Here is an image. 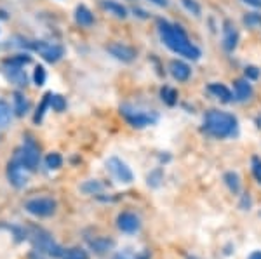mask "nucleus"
I'll return each instance as SVG.
<instances>
[{
    "mask_svg": "<svg viewBox=\"0 0 261 259\" xmlns=\"http://www.w3.org/2000/svg\"><path fill=\"white\" fill-rule=\"evenodd\" d=\"M159 33H161V39L172 52L179 54V56L187 57V60L197 61L202 56L200 49L197 45H193L190 39L187 37V33L181 30V26L171 24L169 21L159 19Z\"/></svg>",
    "mask_w": 261,
    "mask_h": 259,
    "instance_id": "f257e3e1",
    "label": "nucleus"
},
{
    "mask_svg": "<svg viewBox=\"0 0 261 259\" xmlns=\"http://www.w3.org/2000/svg\"><path fill=\"white\" fill-rule=\"evenodd\" d=\"M202 131L214 139H226V137H233L239 132V122L231 113L220 110H211L204 117V125Z\"/></svg>",
    "mask_w": 261,
    "mask_h": 259,
    "instance_id": "f03ea898",
    "label": "nucleus"
},
{
    "mask_svg": "<svg viewBox=\"0 0 261 259\" xmlns=\"http://www.w3.org/2000/svg\"><path fill=\"white\" fill-rule=\"evenodd\" d=\"M30 239L37 252L45 254L49 257H61L63 252H65L61 249V245L53 239V235L42 228H33L30 233Z\"/></svg>",
    "mask_w": 261,
    "mask_h": 259,
    "instance_id": "7ed1b4c3",
    "label": "nucleus"
},
{
    "mask_svg": "<svg viewBox=\"0 0 261 259\" xmlns=\"http://www.w3.org/2000/svg\"><path fill=\"white\" fill-rule=\"evenodd\" d=\"M120 115L125 119V122L136 129L148 127V125H155L159 122V115L155 113V111L134 108V106H130V104H122Z\"/></svg>",
    "mask_w": 261,
    "mask_h": 259,
    "instance_id": "20e7f679",
    "label": "nucleus"
},
{
    "mask_svg": "<svg viewBox=\"0 0 261 259\" xmlns=\"http://www.w3.org/2000/svg\"><path fill=\"white\" fill-rule=\"evenodd\" d=\"M14 160L21 162V164L27 167V169H30L32 172H33V170H37V167H39V162H40L39 146H37V145L30 139V137H28V139L23 143V146L16 150Z\"/></svg>",
    "mask_w": 261,
    "mask_h": 259,
    "instance_id": "39448f33",
    "label": "nucleus"
},
{
    "mask_svg": "<svg viewBox=\"0 0 261 259\" xmlns=\"http://www.w3.org/2000/svg\"><path fill=\"white\" fill-rule=\"evenodd\" d=\"M58 204L50 197H35L24 204V211L35 218H49L56 212Z\"/></svg>",
    "mask_w": 261,
    "mask_h": 259,
    "instance_id": "423d86ee",
    "label": "nucleus"
},
{
    "mask_svg": "<svg viewBox=\"0 0 261 259\" xmlns=\"http://www.w3.org/2000/svg\"><path fill=\"white\" fill-rule=\"evenodd\" d=\"M30 47L35 52H39V56L44 57L47 63H58L65 56V47L60 44H53L47 40H33L30 42Z\"/></svg>",
    "mask_w": 261,
    "mask_h": 259,
    "instance_id": "0eeeda50",
    "label": "nucleus"
},
{
    "mask_svg": "<svg viewBox=\"0 0 261 259\" xmlns=\"http://www.w3.org/2000/svg\"><path fill=\"white\" fill-rule=\"evenodd\" d=\"M30 174H32V170L27 169V167L18 160H12L7 164V179H9L11 185L14 188H18V190L28 185Z\"/></svg>",
    "mask_w": 261,
    "mask_h": 259,
    "instance_id": "6e6552de",
    "label": "nucleus"
},
{
    "mask_svg": "<svg viewBox=\"0 0 261 259\" xmlns=\"http://www.w3.org/2000/svg\"><path fill=\"white\" fill-rule=\"evenodd\" d=\"M107 169L112 172V176L117 179L119 183H125V185H129V183H133L134 179V174L133 170L129 169V165L125 164L124 160H120L119 157H112L107 160Z\"/></svg>",
    "mask_w": 261,
    "mask_h": 259,
    "instance_id": "1a4fd4ad",
    "label": "nucleus"
},
{
    "mask_svg": "<svg viewBox=\"0 0 261 259\" xmlns=\"http://www.w3.org/2000/svg\"><path fill=\"white\" fill-rule=\"evenodd\" d=\"M117 228H119L122 233L133 235V233L140 232L141 221L136 214H134V212L125 211V212H120V214L117 216Z\"/></svg>",
    "mask_w": 261,
    "mask_h": 259,
    "instance_id": "9d476101",
    "label": "nucleus"
},
{
    "mask_svg": "<svg viewBox=\"0 0 261 259\" xmlns=\"http://www.w3.org/2000/svg\"><path fill=\"white\" fill-rule=\"evenodd\" d=\"M4 77L6 80L12 83V85L24 89L28 85V75L23 70V66H12V65H4Z\"/></svg>",
    "mask_w": 261,
    "mask_h": 259,
    "instance_id": "9b49d317",
    "label": "nucleus"
},
{
    "mask_svg": "<svg viewBox=\"0 0 261 259\" xmlns=\"http://www.w3.org/2000/svg\"><path fill=\"white\" fill-rule=\"evenodd\" d=\"M107 51L110 52L115 60H119L122 63H133L138 56L136 49L130 47V45L120 44V42H113V44H110L107 47Z\"/></svg>",
    "mask_w": 261,
    "mask_h": 259,
    "instance_id": "f8f14e48",
    "label": "nucleus"
},
{
    "mask_svg": "<svg viewBox=\"0 0 261 259\" xmlns=\"http://www.w3.org/2000/svg\"><path fill=\"white\" fill-rule=\"evenodd\" d=\"M237 44H239L237 28H235V24L231 23V21L226 19L225 23H223V47H225V51L231 52L237 47Z\"/></svg>",
    "mask_w": 261,
    "mask_h": 259,
    "instance_id": "ddd939ff",
    "label": "nucleus"
},
{
    "mask_svg": "<svg viewBox=\"0 0 261 259\" xmlns=\"http://www.w3.org/2000/svg\"><path fill=\"white\" fill-rule=\"evenodd\" d=\"M169 68H171L172 77H174L178 82H187L188 78H190V75H192V68H190V66H188L187 63L179 61V60H172L171 65H169Z\"/></svg>",
    "mask_w": 261,
    "mask_h": 259,
    "instance_id": "4468645a",
    "label": "nucleus"
},
{
    "mask_svg": "<svg viewBox=\"0 0 261 259\" xmlns=\"http://www.w3.org/2000/svg\"><path fill=\"white\" fill-rule=\"evenodd\" d=\"M89 247L91 250H94V254H107L108 250H112L115 247V242H113L110 237H94V239H89Z\"/></svg>",
    "mask_w": 261,
    "mask_h": 259,
    "instance_id": "2eb2a0df",
    "label": "nucleus"
},
{
    "mask_svg": "<svg viewBox=\"0 0 261 259\" xmlns=\"http://www.w3.org/2000/svg\"><path fill=\"white\" fill-rule=\"evenodd\" d=\"M207 91L214 96V98L221 99L223 103H230L231 99H233V94H231V91L226 85H223V83H218V82L209 83Z\"/></svg>",
    "mask_w": 261,
    "mask_h": 259,
    "instance_id": "dca6fc26",
    "label": "nucleus"
},
{
    "mask_svg": "<svg viewBox=\"0 0 261 259\" xmlns=\"http://www.w3.org/2000/svg\"><path fill=\"white\" fill-rule=\"evenodd\" d=\"M252 96V87L247 78H239L235 82V99L237 101H247Z\"/></svg>",
    "mask_w": 261,
    "mask_h": 259,
    "instance_id": "f3484780",
    "label": "nucleus"
},
{
    "mask_svg": "<svg viewBox=\"0 0 261 259\" xmlns=\"http://www.w3.org/2000/svg\"><path fill=\"white\" fill-rule=\"evenodd\" d=\"M75 21H77V24H81V26L89 28L94 24V14H92L86 6H77V9H75Z\"/></svg>",
    "mask_w": 261,
    "mask_h": 259,
    "instance_id": "a211bd4d",
    "label": "nucleus"
},
{
    "mask_svg": "<svg viewBox=\"0 0 261 259\" xmlns=\"http://www.w3.org/2000/svg\"><path fill=\"white\" fill-rule=\"evenodd\" d=\"M101 7H103L105 11L110 12V14L117 16V18H120V19L127 18V9H125L122 4L115 2V0H101Z\"/></svg>",
    "mask_w": 261,
    "mask_h": 259,
    "instance_id": "6ab92c4d",
    "label": "nucleus"
},
{
    "mask_svg": "<svg viewBox=\"0 0 261 259\" xmlns=\"http://www.w3.org/2000/svg\"><path fill=\"white\" fill-rule=\"evenodd\" d=\"M12 103H14L12 111H14L18 117H23L28 111V108H30V103H28L27 96L21 94V93H14V96H12Z\"/></svg>",
    "mask_w": 261,
    "mask_h": 259,
    "instance_id": "aec40b11",
    "label": "nucleus"
},
{
    "mask_svg": "<svg viewBox=\"0 0 261 259\" xmlns=\"http://www.w3.org/2000/svg\"><path fill=\"white\" fill-rule=\"evenodd\" d=\"M223 181H225V185L228 186V190L231 191V193H239V191H241V178H239L237 172H233V170L225 172Z\"/></svg>",
    "mask_w": 261,
    "mask_h": 259,
    "instance_id": "412c9836",
    "label": "nucleus"
},
{
    "mask_svg": "<svg viewBox=\"0 0 261 259\" xmlns=\"http://www.w3.org/2000/svg\"><path fill=\"white\" fill-rule=\"evenodd\" d=\"M11 119H12L11 104L4 101V99H0V129H6L11 124Z\"/></svg>",
    "mask_w": 261,
    "mask_h": 259,
    "instance_id": "4be33fe9",
    "label": "nucleus"
},
{
    "mask_svg": "<svg viewBox=\"0 0 261 259\" xmlns=\"http://www.w3.org/2000/svg\"><path fill=\"white\" fill-rule=\"evenodd\" d=\"M113 259H150V252L148 250H143V252H136V250L130 249H124L120 252H117Z\"/></svg>",
    "mask_w": 261,
    "mask_h": 259,
    "instance_id": "5701e85b",
    "label": "nucleus"
},
{
    "mask_svg": "<svg viewBox=\"0 0 261 259\" xmlns=\"http://www.w3.org/2000/svg\"><path fill=\"white\" fill-rule=\"evenodd\" d=\"M50 96H53V93H47L42 98V101L39 104V108H37V113L35 117H33V122L35 124H40L42 122V119H44V115H45V110L50 106Z\"/></svg>",
    "mask_w": 261,
    "mask_h": 259,
    "instance_id": "b1692460",
    "label": "nucleus"
},
{
    "mask_svg": "<svg viewBox=\"0 0 261 259\" xmlns=\"http://www.w3.org/2000/svg\"><path fill=\"white\" fill-rule=\"evenodd\" d=\"M61 259H89V254H87V250H84L82 247H71L63 252Z\"/></svg>",
    "mask_w": 261,
    "mask_h": 259,
    "instance_id": "393cba45",
    "label": "nucleus"
},
{
    "mask_svg": "<svg viewBox=\"0 0 261 259\" xmlns=\"http://www.w3.org/2000/svg\"><path fill=\"white\" fill-rule=\"evenodd\" d=\"M161 96H162V101L169 104V106H174L176 101H178V93L172 87H162Z\"/></svg>",
    "mask_w": 261,
    "mask_h": 259,
    "instance_id": "a878e982",
    "label": "nucleus"
},
{
    "mask_svg": "<svg viewBox=\"0 0 261 259\" xmlns=\"http://www.w3.org/2000/svg\"><path fill=\"white\" fill-rule=\"evenodd\" d=\"M28 63H32V56H28V54H16V56H12V57H7V60L4 61V65L24 66V65H28Z\"/></svg>",
    "mask_w": 261,
    "mask_h": 259,
    "instance_id": "bb28decb",
    "label": "nucleus"
},
{
    "mask_svg": "<svg viewBox=\"0 0 261 259\" xmlns=\"http://www.w3.org/2000/svg\"><path fill=\"white\" fill-rule=\"evenodd\" d=\"M45 165H47V169H60L63 165V157L56 152L49 153V155L45 157Z\"/></svg>",
    "mask_w": 261,
    "mask_h": 259,
    "instance_id": "cd10ccee",
    "label": "nucleus"
},
{
    "mask_svg": "<svg viewBox=\"0 0 261 259\" xmlns=\"http://www.w3.org/2000/svg\"><path fill=\"white\" fill-rule=\"evenodd\" d=\"M47 80V73H45V68L44 66H35V72H33V82H35V85L42 87Z\"/></svg>",
    "mask_w": 261,
    "mask_h": 259,
    "instance_id": "c85d7f7f",
    "label": "nucleus"
},
{
    "mask_svg": "<svg viewBox=\"0 0 261 259\" xmlns=\"http://www.w3.org/2000/svg\"><path fill=\"white\" fill-rule=\"evenodd\" d=\"M50 108H53L54 111H65V108H66L65 98L60 94H53L50 96Z\"/></svg>",
    "mask_w": 261,
    "mask_h": 259,
    "instance_id": "c756f323",
    "label": "nucleus"
},
{
    "mask_svg": "<svg viewBox=\"0 0 261 259\" xmlns=\"http://www.w3.org/2000/svg\"><path fill=\"white\" fill-rule=\"evenodd\" d=\"M244 23H246L249 28H261V14L251 12V14L244 16Z\"/></svg>",
    "mask_w": 261,
    "mask_h": 259,
    "instance_id": "7c9ffc66",
    "label": "nucleus"
},
{
    "mask_svg": "<svg viewBox=\"0 0 261 259\" xmlns=\"http://www.w3.org/2000/svg\"><path fill=\"white\" fill-rule=\"evenodd\" d=\"M82 190L86 191V193H99L101 190H103V185H101L99 181H87L86 185H82Z\"/></svg>",
    "mask_w": 261,
    "mask_h": 259,
    "instance_id": "2f4dec72",
    "label": "nucleus"
},
{
    "mask_svg": "<svg viewBox=\"0 0 261 259\" xmlns=\"http://www.w3.org/2000/svg\"><path fill=\"white\" fill-rule=\"evenodd\" d=\"M181 2H183V6L187 7V11H188V12H192L193 16H197V18H199L202 9H200V6L195 2V0H181Z\"/></svg>",
    "mask_w": 261,
    "mask_h": 259,
    "instance_id": "473e14b6",
    "label": "nucleus"
},
{
    "mask_svg": "<svg viewBox=\"0 0 261 259\" xmlns=\"http://www.w3.org/2000/svg\"><path fill=\"white\" fill-rule=\"evenodd\" d=\"M252 174H254V178L261 183V160L258 157L252 158Z\"/></svg>",
    "mask_w": 261,
    "mask_h": 259,
    "instance_id": "72a5a7b5",
    "label": "nucleus"
},
{
    "mask_svg": "<svg viewBox=\"0 0 261 259\" xmlns=\"http://www.w3.org/2000/svg\"><path fill=\"white\" fill-rule=\"evenodd\" d=\"M246 78L247 80H256V78H259V70L256 68V66H247L246 68Z\"/></svg>",
    "mask_w": 261,
    "mask_h": 259,
    "instance_id": "f704fd0d",
    "label": "nucleus"
},
{
    "mask_svg": "<svg viewBox=\"0 0 261 259\" xmlns=\"http://www.w3.org/2000/svg\"><path fill=\"white\" fill-rule=\"evenodd\" d=\"M159 181H161V170H155L148 176V185L151 186H159Z\"/></svg>",
    "mask_w": 261,
    "mask_h": 259,
    "instance_id": "c9c22d12",
    "label": "nucleus"
},
{
    "mask_svg": "<svg viewBox=\"0 0 261 259\" xmlns=\"http://www.w3.org/2000/svg\"><path fill=\"white\" fill-rule=\"evenodd\" d=\"M242 2L247 4V6L256 7V9H261V0H242Z\"/></svg>",
    "mask_w": 261,
    "mask_h": 259,
    "instance_id": "e433bc0d",
    "label": "nucleus"
},
{
    "mask_svg": "<svg viewBox=\"0 0 261 259\" xmlns=\"http://www.w3.org/2000/svg\"><path fill=\"white\" fill-rule=\"evenodd\" d=\"M151 4H155V6H159V7H167L169 6V0H150Z\"/></svg>",
    "mask_w": 261,
    "mask_h": 259,
    "instance_id": "4c0bfd02",
    "label": "nucleus"
},
{
    "mask_svg": "<svg viewBox=\"0 0 261 259\" xmlns=\"http://www.w3.org/2000/svg\"><path fill=\"white\" fill-rule=\"evenodd\" d=\"M247 259H261V250H254V252H251Z\"/></svg>",
    "mask_w": 261,
    "mask_h": 259,
    "instance_id": "58836bf2",
    "label": "nucleus"
},
{
    "mask_svg": "<svg viewBox=\"0 0 261 259\" xmlns=\"http://www.w3.org/2000/svg\"><path fill=\"white\" fill-rule=\"evenodd\" d=\"M0 19H7V12L0 11Z\"/></svg>",
    "mask_w": 261,
    "mask_h": 259,
    "instance_id": "ea45409f",
    "label": "nucleus"
},
{
    "mask_svg": "<svg viewBox=\"0 0 261 259\" xmlns=\"http://www.w3.org/2000/svg\"><path fill=\"white\" fill-rule=\"evenodd\" d=\"M190 259H195V257H190Z\"/></svg>",
    "mask_w": 261,
    "mask_h": 259,
    "instance_id": "a19ab883",
    "label": "nucleus"
}]
</instances>
